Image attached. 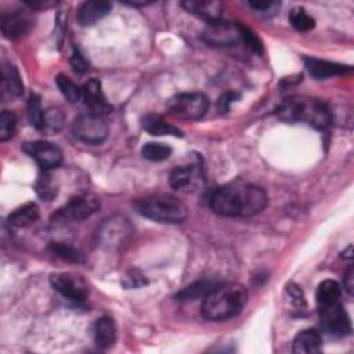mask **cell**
Here are the masks:
<instances>
[{
  "label": "cell",
  "mask_w": 354,
  "mask_h": 354,
  "mask_svg": "<svg viewBox=\"0 0 354 354\" xmlns=\"http://www.w3.org/2000/svg\"><path fill=\"white\" fill-rule=\"evenodd\" d=\"M286 293H288L290 301L295 304V307H297L299 310L306 308V300H304V295H303L300 286H297L296 283H288Z\"/></svg>",
  "instance_id": "d590c367"
},
{
  "label": "cell",
  "mask_w": 354,
  "mask_h": 354,
  "mask_svg": "<svg viewBox=\"0 0 354 354\" xmlns=\"http://www.w3.org/2000/svg\"><path fill=\"white\" fill-rule=\"evenodd\" d=\"M241 32H242V43L249 48L252 50L253 53L259 54V55H263L264 53V48H263V44L260 41V39L245 25L241 24Z\"/></svg>",
  "instance_id": "836d02e7"
},
{
  "label": "cell",
  "mask_w": 354,
  "mask_h": 354,
  "mask_svg": "<svg viewBox=\"0 0 354 354\" xmlns=\"http://www.w3.org/2000/svg\"><path fill=\"white\" fill-rule=\"evenodd\" d=\"M152 1H126V4L129 6H133V7H142V6H147V4H151Z\"/></svg>",
  "instance_id": "b9f144b4"
},
{
  "label": "cell",
  "mask_w": 354,
  "mask_h": 354,
  "mask_svg": "<svg viewBox=\"0 0 354 354\" xmlns=\"http://www.w3.org/2000/svg\"><path fill=\"white\" fill-rule=\"evenodd\" d=\"M51 286L68 300L82 303L87 299L88 286L80 275L72 272H55L50 277Z\"/></svg>",
  "instance_id": "8fae6325"
},
{
  "label": "cell",
  "mask_w": 354,
  "mask_h": 354,
  "mask_svg": "<svg viewBox=\"0 0 354 354\" xmlns=\"http://www.w3.org/2000/svg\"><path fill=\"white\" fill-rule=\"evenodd\" d=\"M248 301V290L239 283H220L203 297L201 313L209 321H227L236 317Z\"/></svg>",
  "instance_id": "7a4b0ae2"
},
{
  "label": "cell",
  "mask_w": 354,
  "mask_h": 354,
  "mask_svg": "<svg viewBox=\"0 0 354 354\" xmlns=\"http://www.w3.org/2000/svg\"><path fill=\"white\" fill-rule=\"evenodd\" d=\"M170 185L177 191H195L202 187L205 177L201 166L198 165H185L178 166L171 170L169 177Z\"/></svg>",
  "instance_id": "5bb4252c"
},
{
  "label": "cell",
  "mask_w": 354,
  "mask_h": 354,
  "mask_svg": "<svg viewBox=\"0 0 354 354\" xmlns=\"http://www.w3.org/2000/svg\"><path fill=\"white\" fill-rule=\"evenodd\" d=\"M342 295L340 285L333 279H325L322 281L315 292V299L318 306H326L339 301Z\"/></svg>",
  "instance_id": "d4e9b609"
},
{
  "label": "cell",
  "mask_w": 354,
  "mask_h": 354,
  "mask_svg": "<svg viewBox=\"0 0 354 354\" xmlns=\"http://www.w3.org/2000/svg\"><path fill=\"white\" fill-rule=\"evenodd\" d=\"M343 285H344L347 293L353 295V288H354V271H353V267H348V270H347V272L344 275Z\"/></svg>",
  "instance_id": "60d3db41"
},
{
  "label": "cell",
  "mask_w": 354,
  "mask_h": 354,
  "mask_svg": "<svg viewBox=\"0 0 354 354\" xmlns=\"http://www.w3.org/2000/svg\"><path fill=\"white\" fill-rule=\"evenodd\" d=\"M239 98V94L235 91H227L221 94L217 100V109L220 113H225L230 109V105Z\"/></svg>",
  "instance_id": "74e56055"
},
{
  "label": "cell",
  "mask_w": 354,
  "mask_h": 354,
  "mask_svg": "<svg viewBox=\"0 0 354 354\" xmlns=\"http://www.w3.org/2000/svg\"><path fill=\"white\" fill-rule=\"evenodd\" d=\"M39 217H40L39 206L35 202H28L17 207L14 212H11L7 217V221L11 227L25 228L35 224L39 220Z\"/></svg>",
  "instance_id": "7402d4cb"
},
{
  "label": "cell",
  "mask_w": 354,
  "mask_h": 354,
  "mask_svg": "<svg viewBox=\"0 0 354 354\" xmlns=\"http://www.w3.org/2000/svg\"><path fill=\"white\" fill-rule=\"evenodd\" d=\"M71 66L72 69L76 72V73H84L87 69H88V64L87 61L84 59V57L80 54V51L73 47V51L71 54Z\"/></svg>",
  "instance_id": "8d00e7d4"
},
{
  "label": "cell",
  "mask_w": 354,
  "mask_h": 354,
  "mask_svg": "<svg viewBox=\"0 0 354 354\" xmlns=\"http://www.w3.org/2000/svg\"><path fill=\"white\" fill-rule=\"evenodd\" d=\"M209 203L220 216L250 217L267 207L268 195L260 185L236 180L216 188Z\"/></svg>",
  "instance_id": "6da1fadb"
},
{
  "label": "cell",
  "mask_w": 354,
  "mask_h": 354,
  "mask_svg": "<svg viewBox=\"0 0 354 354\" xmlns=\"http://www.w3.org/2000/svg\"><path fill=\"white\" fill-rule=\"evenodd\" d=\"M35 26L32 15L24 10H15L1 17V33L8 40L26 36Z\"/></svg>",
  "instance_id": "4fadbf2b"
},
{
  "label": "cell",
  "mask_w": 354,
  "mask_h": 354,
  "mask_svg": "<svg viewBox=\"0 0 354 354\" xmlns=\"http://www.w3.org/2000/svg\"><path fill=\"white\" fill-rule=\"evenodd\" d=\"M26 113H28V119L30 122V124L40 130L41 129V123H43V115H44V109L41 108V102L39 95L32 94L28 100L26 104Z\"/></svg>",
  "instance_id": "1f68e13d"
},
{
  "label": "cell",
  "mask_w": 354,
  "mask_h": 354,
  "mask_svg": "<svg viewBox=\"0 0 354 354\" xmlns=\"http://www.w3.org/2000/svg\"><path fill=\"white\" fill-rule=\"evenodd\" d=\"M141 153L145 159L151 160V162H162L170 158L171 155V147L162 144V142H147L142 149Z\"/></svg>",
  "instance_id": "f546056e"
},
{
  "label": "cell",
  "mask_w": 354,
  "mask_h": 354,
  "mask_svg": "<svg viewBox=\"0 0 354 354\" xmlns=\"http://www.w3.org/2000/svg\"><path fill=\"white\" fill-rule=\"evenodd\" d=\"M93 337L100 348L108 350L116 342V325L111 317H100L93 325Z\"/></svg>",
  "instance_id": "ffe728a7"
},
{
  "label": "cell",
  "mask_w": 354,
  "mask_h": 354,
  "mask_svg": "<svg viewBox=\"0 0 354 354\" xmlns=\"http://www.w3.org/2000/svg\"><path fill=\"white\" fill-rule=\"evenodd\" d=\"M304 66L307 72L314 77V79H328L336 75H346L353 71L351 66L343 65L339 62H332L326 59H319L314 57H304Z\"/></svg>",
  "instance_id": "2e32d148"
},
{
  "label": "cell",
  "mask_w": 354,
  "mask_h": 354,
  "mask_svg": "<svg viewBox=\"0 0 354 354\" xmlns=\"http://www.w3.org/2000/svg\"><path fill=\"white\" fill-rule=\"evenodd\" d=\"M36 192L37 195L43 199V201H53L57 195H58V184L57 181L54 180V177L51 174H48L46 170H44V174L39 177V180L36 181Z\"/></svg>",
  "instance_id": "83f0119b"
},
{
  "label": "cell",
  "mask_w": 354,
  "mask_h": 354,
  "mask_svg": "<svg viewBox=\"0 0 354 354\" xmlns=\"http://www.w3.org/2000/svg\"><path fill=\"white\" fill-rule=\"evenodd\" d=\"M112 10V4L104 0H88L77 8V21L82 26H91Z\"/></svg>",
  "instance_id": "ac0fdd59"
},
{
  "label": "cell",
  "mask_w": 354,
  "mask_h": 354,
  "mask_svg": "<svg viewBox=\"0 0 354 354\" xmlns=\"http://www.w3.org/2000/svg\"><path fill=\"white\" fill-rule=\"evenodd\" d=\"M101 207V201L95 194L83 192L73 195L66 203L58 207L51 218L50 223L53 225H65L75 221H82L91 214H94Z\"/></svg>",
  "instance_id": "5b68a950"
},
{
  "label": "cell",
  "mask_w": 354,
  "mask_h": 354,
  "mask_svg": "<svg viewBox=\"0 0 354 354\" xmlns=\"http://www.w3.org/2000/svg\"><path fill=\"white\" fill-rule=\"evenodd\" d=\"M289 21L290 25L299 32H308L315 26V19L303 7L292 8L289 12Z\"/></svg>",
  "instance_id": "f1b7e54d"
},
{
  "label": "cell",
  "mask_w": 354,
  "mask_h": 354,
  "mask_svg": "<svg viewBox=\"0 0 354 354\" xmlns=\"http://www.w3.org/2000/svg\"><path fill=\"white\" fill-rule=\"evenodd\" d=\"M55 83L59 88V91L62 93V95L69 101V102H77L82 98V88L75 84L69 77H66L65 75H58L55 77Z\"/></svg>",
  "instance_id": "4dcf8cb0"
},
{
  "label": "cell",
  "mask_w": 354,
  "mask_h": 354,
  "mask_svg": "<svg viewBox=\"0 0 354 354\" xmlns=\"http://www.w3.org/2000/svg\"><path fill=\"white\" fill-rule=\"evenodd\" d=\"M253 10H257L260 12H266L268 11L271 7L277 6V3L274 1H266V0H256V1H249L248 3Z\"/></svg>",
  "instance_id": "ab89813d"
},
{
  "label": "cell",
  "mask_w": 354,
  "mask_h": 354,
  "mask_svg": "<svg viewBox=\"0 0 354 354\" xmlns=\"http://www.w3.org/2000/svg\"><path fill=\"white\" fill-rule=\"evenodd\" d=\"M25 4L30 10H47L54 6H57V1H48V0H35V1H25Z\"/></svg>",
  "instance_id": "f35d334b"
},
{
  "label": "cell",
  "mask_w": 354,
  "mask_h": 354,
  "mask_svg": "<svg viewBox=\"0 0 354 354\" xmlns=\"http://www.w3.org/2000/svg\"><path fill=\"white\" fill-rule=\"evenodd\" d=\"M134 228L127 217L115 214L105 218L95 234L97 245L105 250H118L131 238Z\"/></svg>",
  "instance_id": "8992f818"
},
{
  "label": "cell",
  "mask_w": 354,
  "mask_h": 354,
  "mask_svg": "<svg viewBox=\"0 0 354 354\" xmlns=\"http://www.w3.org/2000/svg\"><path fill=\"white\" fill-rule=\"evenodd\" d=\"M277 115L283 122H301L318 130L329 126L332 120V113L328 105L310 97L286 98L277 108Z\"/></svg>",
  "instance_id": "3957f363"
},
{
  "label": "cell",
  "mask_w": 354,
  "mask_h": 354,
  "mask_svg": "<svg viewBox=\"0 0 354 354\" xmlns=\"http://www.w3.org/2000/svg\"><path fill=\"white\" fill-rule=\"evenodd\" d=\"M22 149L29 156H32L37 162V165L46 171L51 169H57L64 160L62 151L55 144L48 141L25 142L22 145Z\"/></svg>",
  "instance_id": "7c38bea8"
},
{
  "label": "cell",
  "mask_w": 354,
  "mask_h": 354,
  "mask_svg": "<svg viewBox=\"0 0 354 354\" xmlns=\"http://www.w3.org/2000/svg\"><path fill=\"white\" fill-rule=\"evenodd\" d=\"M50 250L55 256H58L62 260L69 261V263L80 264V263L84 261L83 253L79 249H76L75 246H72L69 243H65V242H51L50 243Z\"/></svg>",
  "instance_id": "4316f807"
},
{
  "label": "cell",
  "mask_w": 354,
  "mask_h": 354,
  "mask_svg": "<svg viewBox=\"0 0 354 354\" xmlns=\"http://www.w3.org/2000/svg\"><path fill=\"white\" fill-rule=\"evenodd\" d=\"M82 98L90 113L102 116L112 111L111 104L102 91L101 82L98 79H88L82 87Z\"/></svg>",
  "instance_id": "9a60e30c"
},
{
  "label": "cell",
  "mask_w": 354,
  "mask_h": 354,
  "mask_svg": "<svg viewBox=\"0 0 354 354\" xmlns=\"http://www.w3.org/2000/svg\"><path fill=\"white\" fill-rule=\"evenodd\" d=\"M218 285H220V282L214 281V279H201V281H196V282L188 285L183 290H180L176 295V299L180 301H191V300H196L199 297L203 299L207 293H210Z\"/></svg>",
  "instance_id": "cb8c5ba5"
},
{
  "label": "cell",
  "mask_w": 354,
  "mask_h": 354,
  "mask_svg": "<svg viewBox=\"0 0 354 354\" xmlns=\"http://www.w3.org/2000/svg\"><path fill=\"white\" fill-rule=\"evenodd\" d=\"M202 39L214 47H234L242 43L241 24L216 21L210 22L202 33Z\"/></svg>",
  "instance_id": "30bf717a"
},
{
  "label": "cell",
  "mask_w": 354,
  "mask_h": 354,
  "mask_svg": "<svg viewBox=\"0 0 354 354\" xmlns=\"http://www.w3.org/2000/svg\"><path fill=\"white\" fill-rule=\"evenodd\" d=\"M319 324L324 332L333 337H344L351 332L350 318L340 301L318 306Z\"/></svg>",
  "instance_id": "9c48e42d"
},
{
  "label": "cell",
  "mask_w": 354,
  "mask_h": 354,
  "mask_svg": "<svg viewBox=\"0 0 354 354\" xmlns=\"http://www.w3.org/2000/svg\"><path fill=\"white\" fill-rule=\"evenodd\" d=\"M17 118L11 111H1L0 113V141H7L14 136Z\"/></svg>",
  "instance_id": "d6a6232c"
},
{
  "label": "cell",
  "mask_w": 354,
  "mask_h": 354,
  "mask_svg": "<svg viewBox=\"0 0 354 354\" xmlns=\"http://www.w3.org/2000/svg\"><path fill=\"white\" fill-rule=\"evenodd\" d=\"M72 133L76 140L86 144H101L108 136V124L102 116L94 113H80L72 123Z\"/></svg>",
  "instance_id": "ba28073f"
},
{
  "label": "cell",
  "mask_w": 354,
  "mask_h": 354,
  "mask_svg": "<svg viewBox=\"0 0 354 354\" xmlns=\"http://www.w3.org/2000/svg\"><path fill=\"white\" fill-rule=\"evenodd\" d=\"M322 350V337L317 329H304L299 332L292 343V351L296 354H311Z\"/></svg>",
  "instance_id": "44dd1931"
},
{
  "label": "cell",
  "mask_w": 354,
  "mask_h": 354,
  "mask_svg": "<svg viewBox=\"0 0 354 354\" xmlns=\"http://www.w3.org/2000/svg\"><path fill=\"white\" fill-rule=\"evenodd\" d=\"M141 126L151 136H176V137L184 136L178 127L167 123L162 116L153 115V113L145 115L141 119Z\"/></svg>",
  "instance_id": "603a6c76"
},
{
  "label": "cell",
  "mask_w": 354,
  "mask_h": 354,
  "mask_svg": "<svg viewBox=\"0 0 354 354\" xmlns=\"http://www.w3.org/2000/svg\"><path fill=\"white\" fill-rule=\"evenodd\" d=\"M24 93V83L18 69L10 64L4 62L1 66V98L3 101H12Z\"/></svg>",
  "instance_id": "e0dca14e"
},
{
  "label": "cell",
  "mask_w": 354,
  "mask_h": 354,
  "mask_svg": "<svg viewBox=\"0 0 354 354\" xmlns=\"http://www.w3.org/2000/svg\"><path fill=\"white\" fill-rule=\"evenodd\" d=\"M122 283H123L124 288L133 289V288H141V286L148 285V279H147V277H145L142 272H140L138 270H130V271L123 277Z\"/></svg>",
  "instance_id": "e575fe53"
},
{
  "label": "cell",
  "mask_w": 354,
  "mask_h": 354,
  "mask_svg": "<svg viewBox=\"0 0 354 354\" xmlns=\"http://www.w3.org/2000/svg\"><path fill=\"white\" fill-rule=\"evenodd\" d=\"M185 11L206 19L209 24L221 19L223 4L214 0H185L181 3Z\"/></svg>",
  "instance_id": "d6986e66"
},
{
  "label": "cell",
  "mask_w": 354,
  "mask_h": 354,
  "mask_svg": "<svg viewBox=\"0 0 354 354\" xmlns=\"http://www.w3.org/2000/svg\"><path fill=\"white\" fill-rule=\"evenodd\" d=\"M65 122V115L59 108H47L43 115V123L40 131L46 134H57Z\"/></svg>",
  "instance_id": "484cf974"
},
{
  "label": "cell",
  "mask_w": 354,
  "mask_h": 354,
  "mask_svg": "<svg viewBox=\"0 0 354 354\" xmlns=\"http://www.w3.org/2000/svg\"><path fill=\"white\" fill-rule=\"evenodd\" d=\"M136 212L152 221L176 224L188 217L187 205L169 194H155L140 198L133 203Z\"/></svg>",
  "instance_id": "277c9868"
},
{
  "label": "cell",
  "mask_w": 354,
  "mask_h": 354,
  "mask_svg": "<svg viewBox=\"0 0 354 354\" xmlns=\"http://www.w3.org/2000/svg\"><path fill=\"white\" fill-rule=\"evenodd\" d=\"M209 108V100L203 93H181L170 98L167 111L180 119H201Z\"/></svg>",
  "instance_id": "52a82bcc"
}]
</instances>
